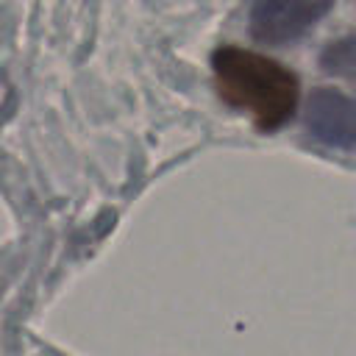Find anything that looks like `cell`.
Masks as SVG:
<instances>
[{
  "label": "cell",
  "mask_w": 356,
  "mask_h": 356,
  "mask_svg": "<svg viewBox=\"0 0 356 356\" xmlns=\"http://www.w3.org/2000/svg\"><path fill=\"white\" fill-rule=\"evenodd\" d=\"M306 128L309 134L339 150L356 147V97L345 95L337 86H317L306 103Z\"/></svg>",
  "instance_id": "3"
},
{
  "label": "cell",
  "mask_w": 356,
  "mask_h": 356,
  "mask_svg": "<svg viewBox=\"0 0 356 356\" xmlns=\"http://www.w3.org/2000/svg\"><path fill=\"white\" fill-rule=\"evenodd\" d=\"M220 97L248 114L259 131H278L298 108L300 86L289 67L256 50L225 44L211 56Z\"/></svg>",
  "instance_id": "1"
},
{
  "label": "cell",
  "mask_w": 356,
  "mask_h": 356,
  "mask_svg": "<svg viewBox=\"0 0 356 356\" xmlns=\"http://www.w3.org/2000/svg\"><path fill=\"white\" fill-rule=\"evenodd\" d=\"M320 67L331 75H356V33L342 36L337 42H331L323 53H320Z\"/></svg>",
  "instance_id": "4"
},
{
  "label": "cell",
  "mask_w": 356,
  "mask_h": 356,
  "mask_svg": "<svg viewBox=\"0 0 356 356\" xmlns=\"http://www.w3.org/2000/svg\"><path fill=\"white\" fill-rule=\"evenodd\" d=\"M331 6L334 0H253L248 28L261 44H289L314 28Z\"/></svg>",
  "instance_id": "2"
}]
</instances>
